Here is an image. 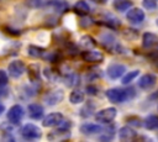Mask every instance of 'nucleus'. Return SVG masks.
Masks as SVG:
<instances>
[{
	"label": "nucleus",
	"instance_id": "1",
	"mask_svg": "<svg viewBox=\"0 0 158 142\" xmlns=\"http://www.w3.org/2000/svg\"><path fill=\"white\" fill-rule=\"evenodd\" d=\"M106 98L111 101V102H116V104H121L123 101H126L128 98L127 90L126 89H120V88H111L107 89L105 93Z\"/></svg>",
	"mask_w": 158,
	"mask_h": 142
},
{
	"label": "nucleus",
	"instance_id": "2",
	"mask_svg": "<svg viewBox=\"0 0 158 142\" xmlns=\"http://www.w3.org/2000/svg\"><path fill=\"white\" fill-rule=\"evenodd\" d=\"M101 42H102V47L110 52V53H115V54H121L122 52H125L123 47L112 37V36H102L101 37Z\"/></svg>",
	"mask_w": 158,
	"mask_h": 142
},
{
	"label": "nucleus",
	"instance_id": "3",
	"mask_svg": "<svg viewBox=\"0 0 158 142\" xmlns=\"http://www.w3.org/2000/svg\"><path fill=\"white\" fill-rule=\"evenodd\" d=\"M20 133L26 140H38L42 135L41 128L35 123H26L20 128Z\"/></svg>",
	"mask_w": 158,
	"mask_h": 142
},
{
	"label": "nucleus",
	"instance_id": "4",
	"mask_svg": "<svg viewBox=\"0 0 158 142\" xmlns=\"http://www.w3.org/2000/svg\"><path fill=\"white\" fill-rule=\"evenodd\" d=\"M117 115V110L115 107H105L95 114V120L100 123H111Z\"/></svg>",
	"mask_w": 158,
	"mask_h": 142
},
{
	"label": "nucleus",
	"instance_id": "5",
	"mask_svg": "<svg viewBox=\"0 0 158 142\" xmlns=\"http://www.w3.org/2000/svg\"><path fill=\"white\" fill-rule=\"evenodd\" d=\"M23 115H25L23 107H22L21 105L16 104V105H12V106L9 109L6 116H7V120H9V122H10L11 125H19V123L21 122Z\"/></svg>",
	"mask_w": 158,
	"mask_h": 142
},
{
	"label": "nucleus",
	"instance_id": "6",
	"mask_svg": "<svg viewBox=\"0 0 158 142\" xmlns=\"http://www.w3.org/2000/svg\"><path fill=\"white\" fill-rule=\"evenodd\" d=\"M25 70H26V65H25V63H23L22 61H20V59L12 61V62L9 64V67H7L9 74H10L12 78H15V79L22 77L23 73H25Z\"/></svg>",
	"mask_w": 158,
	"mask_h": 142
},
{
	"label": "nucleus",
	"instance_id": "7",
	"mask_svg": "<svg viewBox=\"0 0 158 142\" xmlns=\"http://www.w3.org/2000/svg\"><path fill=\"white\" fill-rule=\"evenodd\" d=\"M125 73H126V67H125L123 64H120V63L110 64V65L106 68V75H107L110 79H112V80L121 78Z\"/></svg>",
	"mask_w": 158,
	"mask_h": 142
},
{
	"label": "nucleus",
	"instance_id": "8",
	"mask_svg": "<svg viewBox=\"0 0 158 142\" xmlns=\"http://www.w3.org/2000/svg\"><path fill=\"white\" fill-rule=\"evenodd\" d=\"M81 58L84 59V62L88 63H101L104 61V54L99 51L86 49L81 53Z\"/></svg>",
	"mask_w": 158,
	"mask_h": 142
},
{
	"label": "nucleus",
	"instance_id": "9",
	"mask_svg": "<svg viewBox=\"0 0 158 142\" xmlns=\"http://www.w3.org/2000/svg\"><path fill=\"white\" fill-rule=\"evenodd\" d=\"M63 90L62 89H56V90H52V91H48L46 95H44V102L49 106L52 105H57L59 104L62 100H63Z\"/></svg>",
	"mask_w": 158,
	"mask_h": 142
},
{
	"label": "nucleus",
	"instance_id": "10",
	"mask_svg": "<svg viewBox=\"0 0 158 142\" xmlns=\"http://www.w3.org/2000/svg\"><path fill=\"white\" fill-rule=\"evenodd\" d=\"M64 119V116L60 114V112H51L48 114L47 116H44L43 121H42V125L44 127H53V126H58L62 120Z\"/></svg>",
	"mask_w": 158,
	"mask_h": 142
},
{
	"label": "nucleus",
	"instance_id": "11",
	"mask_svg": "<svg viewBox=\"0 0 158 142\" xmlns=\"http://www.w3.org/2000/svg\"><path fill=\"white\" fill-rule=\"evenodd\" d=\"M146 15L143 12L142 9L139 7H135V9H131L127 14H126V19L128 22L131 23H141L143 20H144Z\"/></svg>",
	"mask_w": 158,
	"mask_h": 142
},
{
	"label": "nucleus",
	"instance_id": "12",
	"mask_svg": "<svg viewBox=\"0 0 158 142\" xmlns=\"http://www.w3.org/2000/svg\"><path fill=\"white\" fill-rule=\"evenodd\" d=\"M157 83V77L154 74H151V73H147V74H143L139 80H138V85L141 89L143 90H148L154 86V84Z\"/></svg>",
	"mask_w": 158,
	"mask_h": 142
},
{
	"label": "nucleus",
	"instance_id": "13",
	"mask_svg": "<svg viewBox=\"0 0 158 142\" xmlns=\"http://www.w3.org/2000/svg\"><path fill=\"white\" fill-rule=\"evenodd\" d=\"M70 137V132L68 128H62V127H58L57 130L49 132L47 135V138L49 141H63V140H67Z\"/></svg>",
	"mask_w": 158,
	"mask_h": 142
},
{
	"label": "nucleus",
	"instance_id": "14",
	"mask_svg": "<svg viewBox=\"0 0 158 142\" xmlns=\"http://www.w3.org/2000/svg\"><path fill=\"white\" fill-rule=\"evenodd\" d=\"M136 137H137V132L131 126H123L118 130V138L121 141L130 142V141H133Z\"/></svg>",
	"mask_w": 158,
	"mask_h": 142
},
{
	"label": "nucleus",
	"instance_id": "15",
	"mask_svg": "<svg viewBox=\"0 0 158 142\" xmlns=\"http://www.w3.org/2000/svg\"><path fill=\"white\" fill-rule=\"evenodd\" d=\"M158 43V36L153 32H144L142 36V47L143 48H152Z\"/></svg>",
	"mask_w": 158,
	"mask_h": 142
},
{
	"label": "nucleus",
	"instance_id": "16",
	"mask_svg": "<svg viewBox=\"0 0 158 142\" xmlns=\"http://www.w3.org/2000/svg\"><path fill=\"white\" fill-rule=\"evenodd\" d=\"M47 6L51 7L53 11L56 12H65L68 9H69V4L67 0H51L47 2Z\"/></svg>",
	"mask_w": 158,
	"mask_h": 142
},
{
	"label": "nucleus",
	"instance_id": "17",
	"mask_svg": "<svg viewBox=\"0 0 158 142\" xmlns=\"http://www.w3.org/2000/svg\"><path fill=\"white\" fill-rule=\"evenodd\" d=\"M79 130H80V132H81L83 135L90 136V135H95V133L101 132L104 128H102L100 125H98V123H90V122H88V123H83V125L79 127Z\"/></svg>",
	"mask_w": 158,
	"mask_h": 142
},
{
	"label": "nucleus",
	"instance_id": "18",
	"mask_svg": "<svg viewBox=\"0 0 158 142\" xmlns=\"http://www.w3.org/2000/svg\"><path fill=\"white\" fill-rule=\"evenodd\" d=\"M73 11H74L77 15H79V16H86V15L90 12V6H89V4H88L86 1H84V0H78V1L74 4V6H73Z\"/></svg>",
	"mask_w": 158,
	"mask_h": 142
},
{
	"label": "nucleus",
	"instance_id": "19",
	"mask_svg": "<svg viewBox=\"0 0 158 142\" xmlns=\"http://www.w3.org/2000/svg\"><path fill=\"white\" fill-rule=\"evenodd\" d=\"M27 53L31 58H36V59H41V58H44L46 57V49L40 47V46H36V44H30L27 47Z\"/></svg>",
	"mask_w": 158,
	"mask_h": 142
},
{
	"label": "nucleus",
	"instance_id": "20",
	"mask_svg": "<svg viewBox=\"0 0 158 142\" xmlns=\"http://www.w3.org/2000/svg\"><path fill=\"white\" fill-rule=\"evenodd\" d=\"M43 112H44V110H43L42 105H40L37 102H33V104L28 105V115H30L31 119L38 120V119H41L43 116Z\"/></svg>",
	"mask_w": 158,
	"mask_h": 142
},
{
	"label": "nucleus",
	"instance_id": "21",
	"mask_svg": "<svg viewBox=\"0 0 158 142\" xmlns=\"http://www.w3.org/2000/svg\"><path fill=\"white\" fill-rule=\"evenodd\" d=\"M114 9L118 12H123V11H127L130 7H132L133 2L132 0H116L114 1Z\"/></svg>",
	"mask_w": 158,
	"mask_h": 142
},
{
	"label": "nucleus",
	"instance_id": "22",
	"mask_svg": "<svg viewBox=\"0 0 158 142\" xmlns=\"http://www.w3.org/2000/svg\"><path fill=\"white\" fill-rule=\"evenodd\" d=\"M69 101L70 104L73 105H77V104H80L84 101V91L79 90V89H74L70 94H69Z\"/></svg>",
	"mask_w": 158,
	"mask_h": 142
},
{
	"label": "nucleus",
	"instance_id": "23",
	"mask_svg": "<svg viewBox=\"0 0 158 142\" xmlns=\"http://www.w3.org/2000/svg\"><path fill=\"white\" fill-rule=\"evenodd\" d=\"M143 126L147 130H157L158 128V116L149 115L143 120Z\"/></svg>",
	"mask_w": 158,
	"mask_h": 142
},
{
	"label": "nucleus",
	"instance_id": "24",
	"mask_svg": "<svg viewBox=\"0 0 158 142\" xmlns=\"http://www.w3.org/2000/svg\"><path fill=\"white\" fill-rule=\"evenodd\" d=\"M28 73V78L32 83H38L40 81V72H38V67L37 65H30L27 69Z\"/></svg>",
	"mask_w": 158,
	"mask_h": 142
},
{
	"label": "nucleus",
	"instance_id": "25",
	"mask_svg": "<svg viewBox=\"0 0 158 142\" xmlns=\"http://www.w3.org/2000/svg\"><path fill=\"white\" fill-rule=\"evenodd\" d=\"M64 80L67 83L68 86H74V85H78L79 84V75L73 73V72H69L65 74L64 77Z\"/></svg>",
	"mask_w": 158,
	"mask_h": 142
},
{
	"label": "nucleus",
	"instance_id": "26",
	"mask_svg": "<svg viewBox=\"0 0 158 142\" xmlns=\"http://www.w3.org/2000/svg\"><path fill=\"white\" fill-rule=\"evenodd\" d=\"M138 74H139V70H138V69H135V70H131V72H128V73H125V74L122 75V83H123V84H130V83H132V81L138 77Z\"/></svg>",
	"mask_w": 158,
	"mask_h": 142
},
{
	"label": "nucleus",
	"instance_id": "27",
	"mask_svg": "<svg viewBox=\"0 0 158 142\" xmlns=\"http://www.w3.org/2000/svg\"><path fill=\"white\" fill-rule=\"evenodd\" d=\"M80 43H81V46H84L86 49H91V48H94V47L96 46L95 40H94L93 37H90V36H83V37L80 38Z\"/></svg>",
	"mask_w": 158,
	"mask_h": 142
},
{
	"label": "nucleus",
	"instance_id": "28",
	"mask_svg": "<svg viewBox=\"0 0 158 142\" xmlns=\"http://www.w3.org/2000/svg\"><path fill=\"white\" fill-rule=\"evenodd\" d=\"M122 36H123L126 40L135 41V40L138 38V31H137V30H133V28H125L123 32H122Z\"/></svg>",
	"mask_w": 158,
	"mask_h": 142
},
{
	"label": "nucleus",
	"instance_id": "29",
	"mask_svg": "<svg viewBox=\"0 0 158 142\" xmlns=\"http://www.w3.org/2000/svg\"><path fill=\"white\" fill-rule=\"evenodd\" d=\"M126 122L130 125V126H135V127H141L143 125V121L141 119H138L137 116H130L126 119Z\"/></svg>",
	"mask_w": 158,
	"mask_h": 142
},
{
	"label": "nucleus",
	"instance_id": "30",
	"mask_svg": "<svg viewBox=\"0 0 158 142\" xmlns=\"http://www.w3.org/2000/svg\"><path fill=\"white\" fill-rule=\"evenodd\" d=\"M94 110H95V106H93L90 102H86V104H85V106L81 109V116H85V117H88V116L93 115Z\"/></svg>",
	"mask_w": 158,
	"mask_h": 142
},
{
	"label": "nucleus",
	"instance_id": "31",
	"mask_svg": "<svg viewBox=\"0 0 158 142\" xmlns=\"http://www.w3.org/2000/svg\"><path fill=\"white\" fill-rule=\"evenodd\" d=\"M142 5L147 10H154V9H157V1L156 0H142Z\"/></svg>",
	"mask_w": 158,
	"mask_h": 142
},
{
	"label": "nucleus",
	"instance_id": "32",
	"mask_svg": "<svg viewBox=\"0 0 158 142\" xmlns=\"http://www.w3.org/2000/svg\"><path fill=\"white\" fill-rule=\"evenodd\" d=\"M9 83V75L4 69H0V86H5Z\"/></svg>",
	"mask_w": 158,
	"mask_h": 142
},
{
	"label": "nucleus",
	"instance_id": "33",
	"mask_svg": "<svg viewBox=\"0 0 158 142\" xmlns=\"http://www.w3.org/2000/svg\"><path fill=\"white\" fill-rule=\"evenodd\" d=\"M26 1H27V5L31 7H41L43 5L42 0H26Z\"/></svg>",
	"mask_w": 158,
	"mask_h": 142
},
{
	"label": "nucleus",
	"instance_id": "34",
	"mask_svg": "<svg viewBox=\"0 0 158 142\" xmlns=\"http://www.w3.org/2000/svg\"><path fill=\"white\" fill-rule=\"evenodd\" d=\"M4 31H6L9 35L11 36H19L20 35V31L16 30V28H10V27H4Z\"/></svg>",
	"mask_w": 158,
	"mask_h": 142
},
{
	"label": "nucleus",
	"instance_id": "35",
	"mask_svg": "<svg viewBox=\"0 0 158 142\" xmlns=\"http://www.w3.org/2000/svg\"><path fill=\"white\" fill-rule=\"evenodd\" d=\"M84 17H85V19L80 21V23H81L80 26H81V27H85V28H86V27H89V26H90V25L93 23V20H90V19H88L86 16H84Z\"/></svg>",
	"mask_w": 158,
	"mask_h": 142
},
{
	"label": "nucleus",
	"instance_id": "36",
	"mask_svg": "<svg viewBox=\"0 0 158 142\" xmlns=\"http://www.w3.org/2000/svg\"><path fill=\"white\" fill-rule=\"evenodd\" d=\"M151 61H152V64L154 67L158 68V54H154V56H151Z\"/></svg>",
	"mask_w": 158,
	"mask_h": 142
},
{
	"label": "nucleus",
	"instance_id": "37",
	"mask_svg": "<svg viewBox=\"0 0 158 142\" xmlns=\"http://www.w3.org/2000/svg\"><path fill=\"white\" fill-rule=\"evenodd\" d=\"M91 1H94V2H96V4H100V5H104V4L106 2V0H91Z\"/></svg>",
	"mask_w": 158,
	"mask_h": 142
},
{
	"label": "nucleus",
	"instance_id": "38",
	"mask_svg": "<svg viewBox=\"0 0 158 142\" xmlns=\"http://www.w3.org/2000/svg\"><path fill=\"white\" fill-rule=\"evenodd\" d=\"M157 98H158V90L156 91V94H152L151 95V99H157Z\"/></svg>",
	"mask_w": 158,
	"mask_h": 142
},
{
	"label": "nucleus",
	"instance_id": "39",
	"mask_svg": "<svg viewBox=\"0 0 158 142\" xmlns=\"http://www.w3.org/2000/svg\"><path fill=\"white\" fill-rule=\"evenodd\" d=\"M4 111H5V106H4L2 104H0V115H1Z\"/></svg>",
	"mask_w": 158,
	"mask_h": 142
},
{
	"label": "nucleus",
	"instance_id": "40",
	"mask_svg": "<svg viewBox=\"0 0 158 142\" xmlns=\"http://www.w3.org/2000/svg\"><path fill=\"white\" fill-rule=\"evenodd\" d=\"M156 22H157V26H158V19H157V21H156Z\"/></svg>",
	"mask_w": 158,
	"mask_h": 142
},
{
	"label": "nucleus",
	"instance_id": "41",
	"mask_svg": "<svg viewBox=\"0 0 158 142\" xmlns=\"http://www.w3.org/2000/svg\"><path fill=\"white\" fill-rule=\"evenodd\" d=\"M157 109H158V106H157Z\"/></svg>",
	"mask_w": 158,
	"mask_h": 142
}]
</instances>
